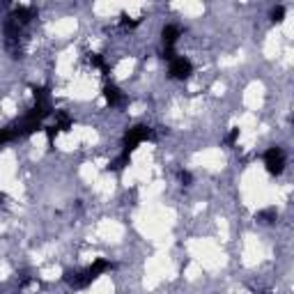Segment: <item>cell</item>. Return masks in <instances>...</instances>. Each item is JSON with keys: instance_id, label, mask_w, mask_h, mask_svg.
Instances as JSON below:
<instances>
[{"instance_id": "1", "label": "cell", "mask_w": 294, "mask_h": 294, "mask_svg": "<svg viewBox=\"0 0 294 294\" xmlns=\"http://www.w3.org/2000/svg\"><path fill=\"white\" fill-rule=\"evenodd\" d=\"M149 138H154V131L149 127H143V124L131 127L127 134H124V152L131 154V149H136L143 141H149Z\"/></svg>"}, {"instance_id": "2", "label": "cell", "mask_w": 294, "mask_h": 294, "mask_svg": "<svg viewBox=\"0 0 294 294\" xmlns=\"http://www.w3.org/2000/svg\"><path fill=\"white\" fill-rule=\"evenodd\" d=\"M264 166H267L269 175H281L285 170V152L281 147H269L264 154Z\"/></svg>"}, {"instance_id": "3", "label": "cell", "mask_w": 294, "mask_h": 294, "mask_svg": "<svg viewBox=\"0 0 294 294\" xmlns=\"http://www.w3.org/2000/svg\"><path fill=\"white\" fill-rule=\"evenodd\" d=\"M65 283H69L74 290H83L92 283V278L87 276L85 269H67L65 271Z\"/></svg>"}, {"instance_id": "4", "label": "cell", "mask_w": 294, "mask_h": 294, "mask_svg": "<svg viewBox=\"0 0 294 294\" xmlns=\"http://www.w3.org/2000/svg\"><path fill=\"white\" fill-rule=\"evenodd\" d=\"M193 74V65H191V60L188 58H175L173 62H170V76L177 80H184L188 78Z\"/></svg>"}, {"instance_id": "5", "label": "cell", "mask_w": 294, "mask_h": 294, "mask_svg": "<svg viewBox=\"0 0 294 294\" xmlns=\"http://www.w3.org/2000/svg\"><path fill=\"white\" fill-rule=\"evenodd\" d=\"M9 19H12L19 28H23L26 23H30V19H35V9H33V7H16Z\"/></svg>"}, {"instance_id": "6", "label": "cell", "mask_w": 294, "mask_h": 294, "mask_svg": "<svg viewBox=\"0 0 294 294\" xmlns=\"http://www.w3.org/2000/svg\"><path fill=\"white\" fill-rule=\"evenodd\" d=\"M104 97H106L108 106H120V104H124V94H122L120 87L113 85V83L104 87Z\"/></svg>"}, {"instance_id": "7", "label": "cell", "mask_w": 294, "mask_h": 294, "mask_svg": "<svg viewBox=\"0 0 294 294\" xmlns=\"http://www.w3.org/2000/svg\"><path fill=\"white\" fill-rule=\"evenodd\" d=\"M161 37H163V48H173L177 37H180V28L170 23V26H166L161 30Z\"/></svg>"}, {"instance_id": "8", "label": "cell", "mask_w": 294, "mask_h": 294, "mask_svg": "<svg viewBox=\"0 0 294 294\" xmlns=\"http://www.w3.org/2000/svg\"><path fill=\"white\" fill-rule=\"evenodd\" d=\"M108 269H110V262H108V260H101V257H99V260L94 262L92 267H87L85 271H87V276H90V278L94 281V278H99L104 271H108Z\"/></svg>"}, {"instance_id": "9", "label": "cell", "mask_w": 294, "mask_h": 294, "mask_svg": "<svg viewBox=\"0 0 294 294\" xmlns=\"http://www.w3.org/2000/svg\"><path fill=\"white\" fill-rule=\"evenodd\" d=\"M69 127H72V120H69L67 113H58V115H55V129H58V131H67Z\"/></svg>"}, {"instance_id": "10", "label": "cell", "mask_w": 294, "mask_h": 294, "mask_svg": "<svg viewBox=\"0 0 294 294\" xmlns=\"http://www.w3.org/2000/svg\"><path fill=\"white\" fill-rule=\"evenodd\" d=\"M255 219L262 220V223H274V220H276V209H264V212H257Z\"/></svg>"}, {"instance_id": "11", "label": "cell", "mask_w": 294, "mask_h": 294, "mask_svg": "<svg viewBox=\"0 0 294 294\" xmlns=\"http://www.w3.org/2000/svg\"><path fill=\"white\" fill-rule=\"evenodd\" d=\"M124 166H129V152H122L120 156L110 163V170H122Z\"/></svg>"}, {"instance_id": "12", "label": "cell", "mask_w": 294, "mask_h": 294, "mask_svg": "<svg viewBox=\"0 0 294 294\" xmlns=\"http://www.w3.org/2000/svg\"><path fill=\"white\" fill-rule=\"evenodd\" d=\"M90 62H92L94 67H99V69H101V72H104V74L108 72V67H106V62H104V58H101L99 53H90Z\"/></svg>"}, {"instance_id": "13", "label": "cell", "mask_w": 294, "mask_h": 294, "mask_svg": "<svg viewBox=\"0 0 294 294\" xmlns=\"http://www.w3.org/2000/svg\"><path fill=\"white\" fill-rule=\"evenodd\" d=\"M120 23H122V28H136L138 23H141V19H129L127 14H122V16H120Z\"/></svg>"}, {"instance_id": "14", "label": "cell", "mask_w": 294, "mask_h": 294, "mask_svg": "<svg viewBox=\"0 0 294 294\" xmlns=\"http://www.w3.org/2000/svg\"><path fill=\"white\" fill-rule=\"evenodd\" d=\"M180 182L184 186H191V184H193V175L188 173V170H180Z\"/></svg>"}, {"instance_id": "15", "label": "cell", "mask_w": 294, "mask_h": 294, "mask_svg": "<svg viewBox=\"0 0 294 294\" xmlns=\"http://www.w3.org/2000/svg\"><path fill=\"white\" fill-rule=\"evenodd\" d=\"M283 16H285V7H274V9H271V21H276V23H278V21H283Z\"/></svg>"}, {"instance_id": "16", "label": "cell", "mask_w": 294, "mask_h": 294, "mask_svg": "<svg viewBox=\"0 0 294 294\" xmlns=\"http://www.w3.org/2000/svg\"><path fill=\"white\" fill-rule=\"evenodd\" d=\"M7 141H14V136L9 129H0V145H5Z\"/></svg>"}, {"instance_id": "17", "label": "cell", "mask_w": 294, "mask_h": 294, "mask_svg": "<svg viewBox=\"0 0 294 294\" xmlns=\"http://www.w3.org/2000/svg\"><path fill=\"white\" fill-rule=\"evenodd\" d=\"M237 138H239V129H237V127H232V131L227 134L225 143H227V145H234V143H237Z\"/></svg>"}]
</instances>
